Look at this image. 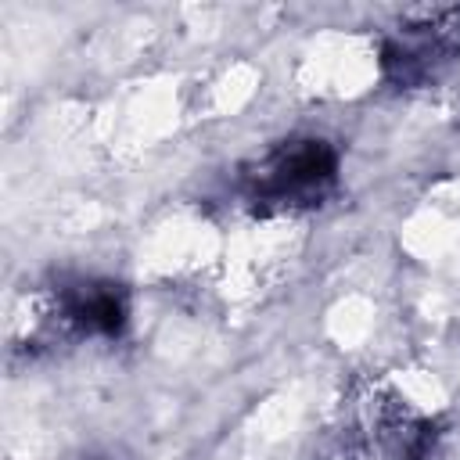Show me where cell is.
<instances>
[{
	"mask_svg": "<svg viewBox=\"0 0 460 460\" xmlns=\"http://www.w3.org/2000/svg\"><path fill=\"white\" fill-rule=\"evenodd\" d=\"M460 58V4L413 7L381 40V75L399 90H417Z\"/></svg>",
	"mask_w": 460,
	"mask_h": 460,
	"instance_id": "obj_2",
	"label": "cell"
},
{
	"mask_svg": "<svg viewBox=\"0 0 460 460\" xmlns=\"http://www.w3.org/2000/svg\"><path fill=\"white\" fill-rule=\"evenodd\" d=\"M359 460H438V431L399 395H377L359 417Z\"/></svg>",
	"mask_w": 460,
	"mask_h": 460,
	"instance_id": "obj_4",
	"label": "cell"
},
{
	"mask_svg": "<svg viewBox=\"0 0 460 460\" xmlns=\"http://www.w3.org/2000/svg\"><path fill=\"white\" fill-rule=\"evenodd\" d=\"M129 305L119 284L111 280H72L54 288L43 334L47 338H115L126 327Z\"/></svg>",
	"mask_w": 460,
	"mask_h": 460,
	"instance_id": "obj_3",
	"label": "cell"
},
{
	"mask_svg": "<svg viewBox=\"0 0 460 460\" xmlns=\"http://www.w3.org/2000/svg\"><path fill=\"white\" fill-rule=\"evenodd\" d=\"M338 187V151L323 137H291L244 165L241 198L252 216H295L320 208Z\"/></svg>",
	"mask_w": 460,
	"mask_h": 460,
	"instance_id": "obj_1",
	"label": "cell"
}]
</instances>
